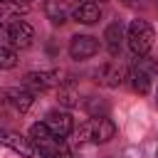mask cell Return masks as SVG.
I'll use <instances>...</instances> for the list:
<instances>
[{
  "label": "cell",
  "mask_w": 158,
  "mask_h": 158,
  "mask_svg": "<svg viewBox=\"0 0 158 158\" xmlns=\"http://www.w3.org/2000/svg\"><path fill=\"white\" fill-rule=\"evenodd\" d=\"M126 42H128V49L136 54V57H143L151 52L153 42H156V32L153 27L146 22V20H133L128 25V35H126Z\"/></svg>",
  "instance_id": "cell-4"
},
{
  "label": "cell",
  "mask_w": 158,
  "mask_h": 158,
  "mask_svg": "<svg viewBox=\"0 0 158 158\" xmlns=\"http://www.w3.org/2000/svg\"><path fill=\"white\" fill-rule=\"evenodd\" d=\"M86 111H89L91 116H106L109 106H106L104 101H99V99H89V104H86Z\"/></svg>",
  "instance_id": "cell-17"
},
{
  "label": "cell",
  "mask_w": 158,
  "mask_h": 158,
  "mask_svg": "<svg viewBox=\"0 0 158 158\" xmlns=\"http://www.w3.org/2000/svg\"><path fill=\"white\" fill-rule=\"evenodd\" d=\"M5 104L15 111V114H25V111H30V106H32V101H35V96H32V91H27V89H20V86H15V89H7L5 94Z\"/></svg>",
  "instance_id": "cell-9"
},
{
  "label": "cell",
  "mask_w": 158,
  "mask_h": 158,
  "mask_svg": "<svg viewBox=\"0 0 158 158\" xmlns=\"http://www.w3.org/2000/svg\"><path fill=\"white\" fill-rule=\"evenodd\" d=\"M156 74H158V59L143 54V57H138V59L133 62V67H131V72L126 74V79L131 81V89H133L136 94H148L151 86H153V77H156Z\"/></svg>",
  "instance_id": "cell-2"
},
{
  "label": "cell",
  "mask_w": 158,
  "mask_h": 158,
  "mask_svg": "<svg viewBox=\"0 0 158 158\" xmlns=\"http://www.w3.org/2000/svg\"><path fill=\"white\" fill-rule=\"evenodd\" d=\"M15 64H17V52H15L12 47L0 44V72H2V69H12Z\"/></svg>",
  "instance_id": "cell-16"
},
{
  "label": "cell",
  "mask_w": 158,
  "mask_h": 158,
  "mask_svg": "<svg viewBox=\"0 0 158 158\" xmlns=\"http://www.w3.org/2000/svg\"><path fill=\"white\" fill-rule=\"evenodd\" d=\"M126 79V67L118 62H109L96 72V81H101L104 86H118Z\"/></svg>",
  "instance_id": "cell-11"
},
{
  "label": "cell",
  "mask_w": 158,
  "mask_h": 158,
  "mask_svg": "<svg viewBox=\"0 0 158 158\" xmlns=\"http://www.w3.org/2000/svg\"><path fill=\"white\" fill-rule=\"evenodd\" d=\"M30 141H32L35 151H37L42 158H72L69 146H67L59 136H54V133L44 126V121L30 126Z\"/></svg>",
  "instance_id": "cell-1"
},
{
  "label": "cell",
  "mask_w": 158,
  "mask_h": 158,
  "mask_svg": "<svg viewBox=\"0 0 158 158\" xmlns=\"http://www.w3.org/2000/svg\"><path fill=\"white\" fill-rule=\"evenodd\" d=\"M91 2H94V0H91ZM99 2H104V0H99Z\"/></svg>",
  "instance_id": "cell-18"
},
{
  "label": "cell",
  "mask_w": 158,
  "mask_h": 158,
  "mask_svg": "<svg viewBox=\"0 0 158 158\" xmlns=\"http://www.w3.org/2000/svg\"><path fill=\"white\" fill-rule=\"evenodd\" d=\"M22 12H27L25 0H0V27H7L10 22H15Z\"/></svg>",
  "instance_id": "cell-13"
},
{
  "label": "cell",
  "mask_w": 158,
  "mask_h": 158,
  "mask_svg": "<svg viewBox=\"0 0 158 158\" xmlns=\"http://www.w3.org/2000/svg\"><path fill=\"white\" fill-rule=\"evenodd\" d=\"M99 52V40L91 35H74L69 42V54L72 59H89Z\"/></svg>",
  "instance_id": "cell-8"
},
{
  "label": "cell",
  "mask_w": 158,
  "mask_h": 158,
  "mask_svg": "<svg viewBox=\"0 0 158 158\" xmlns=\"http://www.w3.org/2000/svg\"><path fill=\"white\" fill-rule=\"evenodd\" d=\"M0 146L10 148V151H15V153H20L25 158H35V153H37L30 138H25L17 131H7V128H0Z\"/></svg>",
  "instance_id": "cell-6"
},
{
  "label": "cell",
  "mask_w": 158,
  "mask_h": 158,
  "mask_svg": "<svg viewBox=\"0 0 158 158\" xmlns=\"http://www.w3.org/2000/svg\"><path fill=\"white\" fill-rule=\"evenodd\" d=\"M104 40H106V47H109V54L111 57H118L121 52V42H123V25L121 22H111L104 32Z\"/></svg>",
  "instance_id": "cell-14"
},
{
  "label": "cell",
  "mask_w": 158,
  "mask_h": 158,
  "mask_svg": "<svg viewBox=\"0 0 158 158\" xmlns=\"http://www.w3.org/2000/svg\"><path fill=\"white\" fill-rule=\"evenodd\" d=\"M116 133V126L111 118L106 116H91L89 121H84L77 131V141L81 143H106L111 141Z\"/></svg>",
  "instance_id": "cell-3"
},
{
  "label": "cell",
  "mask_w": 158,
  "mask_h": 158,
  "mask_svg": "<svg viewBox=\"0 0 158 158\" xmlns=\"http://www.w3.org/2000/svg\"><path fill=\"white\" fill-rule=\"evenodd\" d=\"M72 17L81 25H94V22L101 20V7H99V2L84 0V2H77L72 7Z\"/></svg>",
  "instance_id": "cell-10"
},
{
  "label": "cell",
  "mask_w": 158,
  "mask_h": 158,
  "mask_svg": "<svg viewBox=\"0 0 158 158\" xmlns=\"http://www.w3.org/2000/svg\"><path fill=\"white\" fill-rule=\"evenodd\" d=\"M32 40H35V30H32L30 22L15 20V22L7 25V42H10L12 49H27L32 44Z\"/></svg>",
  "instance_id": "cell-5"
},
{
  "label": "cell",
  "mask_w": 158,
  "mask_h": 158,
  "mask_svg": "<svg viewBox=\"0 0 158 158\" xmlns=\"http://www.w3.org/2000/svg\"><path fill=\"white\" fill-rule=\"evenodd\" d=\"M44 126H47L54 136L64 138V136H69V133L74 131V118H72L69 111H59V109H54V111H49V114L44 116Z\"/></svg>",
  "instance_id": "cell-7"
},
{
  "label": "cell",
  "mask_w": 158,
  "mask_h": 158,
  "mask_svg": "<svg viewBox=\"0 0 158 158\" xmlns=\"http://www.w3.org/2000/svg\"><path fill=\"white\" fill-rule=\"evenodd\" d=\"M44 15H47L54 25H62V22H67L69 10H67L64 0H47V5H44Z\"/></svg>",
  "instance_id": "cell-15"
},
{
  "label": "cell",
  "mask_w": 158,
  "mask_h": 158,
  "mask_svg": "<svg viewBox=\"0 0 158 158\" xmlns=\"http://www.w3.org/2000/svg\"><path fill=\"white\" fill-rule=\"evenodd\" d=\"M25 84L35 91H47L59 84V72H30L25 77Z\"/></svg>",
  "instance_id": "cell-12"
}]
</instances>
